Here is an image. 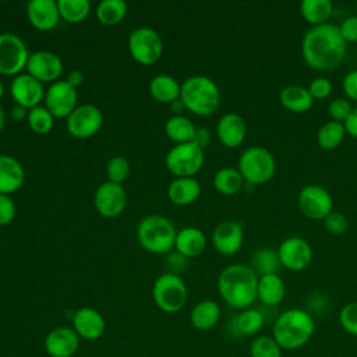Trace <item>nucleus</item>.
<instances>
[{
  "label": "nucleus",
  "mask_w": 357,
  "mask_h": 357,
  "mask_svg": "<svg viewBox=\"0 0 357 357\" xmlns=\"http://www.w3.org/2000/svg\"><path fill=\"white\" fill-rule=\"evenodd\" d=\"M109 181L121 184L130 174V162L124 156H113L106 165Z\"/></svg>",
  "instance_id": "40"
},
{
  "label": "nucleus",
  "mask_w": 357,
  "mask_h": 357,
  "mask_svg": "<svg viewBox=\"0 0 357 357\" xmlns=\"http://www.w3.org/2000/svg\"><path fill=\"white\" fill-rule=\"evenodd\" d=\"M332 11L333 4L331 0H304L300 4V14L311 26L326 24Z\"/></svg>",
  "instance_id": "31"
},
{
  "label": "nucleus",
  "mask_w": 357,
  "mask_h": 357,
  "mask_svg": "<svg viewBox=\"0 0 357 357\" xmlns=\"http://www.w3.org/2000/svg\"><path fill=\"white\" fill-rule=\"evenodd\" d=\"M29 52L25 42L11 32L0 33V74L15 77L26 67Z\"/></svg>",
  "instance_id": "10"
},
{
  "label": "nucleus",
  "mask_w": 357,
  "mask_h": 357,
  "mask_svg": "<svg viewBox=\"0 0 357 357\" xmlns=\"http://www.w3.org/2000/svg\"><path fill=\"white\" fill-rule=\"evenodd\" d=\"M237 169L244 178V183L261 185L268 183L276 170V160L272 152L264 146H248L238 158Z\"/></svg>",
  "instance_id": "6"
},
{
  "label": "nucleus",
  "mask_w": 357,
  "mask_h": 357,
  "mask_svg": "<svg viewBox=\"0 0 357 357\" xmlns=\"http://www.w3.org/2000/svg\"><path fill=\"white\" fill-rule=\"evenodd\" d=\"M3 95H4V85H3V82L0 79V99L3 98Z\"/></svg>",
  "instance_id": "54"
},
{
  "label": "nucleus",
  "mask_w": 357,
  "mask_h": 357,
  "mask_svg": "<svg viewBox=\"0 0 357 357\" xmlns=\"http://www.w3.org/2000/svg\"><path fill=\"white\" fill-rule=\"evenodd\" d=\"M128 52L138 64L151 66L162 57L163 40L152 28H135L128 36Z\"/></svg>",
  "instance_id": "9"
},
{
  "label": "nucleus",
  "mask_w": 357,
  "mask_h": 357,
  "mask_svg": "<svg viewBox=\"0 0 357 357\" xmlns=\"http://www.w3.org/2000/svg\"><path fill=\"white\" fill-rule=\"evenodd\" d=\"M351 106L349 103V100H346L344 98H336L333 99L329 106H328V113L332 117V120L339 121V123H344L346 119L349 117V114L351 113Z\"/></svg>",
  "instance_id": "43"
},
{
  "label": "nucleus",
  "mask_w": 357,
  "mask_h": 357,
  "mask_svg": "<svg viewBox=\"0 0 357 357\" xmlns=\"http://www.w3.org/2000/svg\"><path fill=\"white\" fill-rule=\"evenodd\" d=\"M315 331L312 315L301 308L283 311L273 324L272 337L282 350H296L310 342Z\"/></svg>",
  "instance_id": "3"
},
{
  "label": "nucleus",
  "mask_w": 357,
  "mask_h": 357,
  "mask_svg": "<svg viewBox=\"0 0 357 357\" xmlns=\"http://www.w3.org/2000/svg\"><path fill=\"white\" fill-rule=\"evenodd\" d=\"M297 205L304 216L312 220H321L333 211V198L325 187L308 184L298 192Z\"/></svg>",
  "instance_id": "12"
},
{
  "label": "nucleus",
  "mask_w": 357,
  "mask_h": 357,
  "mask_svg": "<svg viewBox=\"0 0 357 357\" xmlns=\"http://www.w3.org/2000/svg\"><path fill=\"white\" fill-rule=\"evenodd\" d=\"M26 117H28V109L20 106V105H14L11 107V119L14 121H22Z\"/></svg>",
  "instance_id": "52"
},
{
  "label": "nucleus",
  "mask_w": 357,
  "mask_h": 357,
  "mask_svg": "<svg viewBox=\"0 0 357 357\" xmlns=\"http://www.w3.org/2000/svg\"><path fill=\"white\" fill-rule=\"evenodd\" d=\"M174 248L176 252L181 254L187 259L198 257L206 248V236L201 229L187 226L184 229L177 230Z\"/></svg>",
  "instance_id": "23"
},
{
  "label": "nucleus",
  "mask_w": 357,
  "mask_h": 357,
  "mask_svg": "<svg viewBox=\"0 0 357 357\" xmlns=\"http://www.w3.org/2000/svg\"><path fill=\"white\" fill-rule=\"evenodd\" d=\"M264 326V315L257 308L243 310L236 318V328L240 333L252 336L258 333Z\"/></svg>",
  "instance_id": "37"
},
{
  "label": "nucleus",
  "mask_w": 357,
  "mask_h": 357,
  "mask_svg": "<svg viewBox=\"0 0 357 357\" xmlns=\"http://www.w3.org/2000/svg\"><path fill=\"white\" fill-rule=\"evenodd\" d=\"M10 93L15 105L29 110L40 105L45 98V88L40 81L28 73H21L13 78L10 84Z\"/></svg>",
  "instance_id": "17"
},
{
  "label": "nucleus",
  "mask_w": 357,
  "mask_h": 357,
  "mask_svg": "<svg viewBox=\"0 0 357 357\" xmlns=\"http://www.w3.org/2000/svg\"><path fill=\"white\" fill-rule=\"evenodd\" d=\"M244 243L243 226L236 220H223L212 231V244L222 255H234Z\"/></svg>",
  "instance_id": "18"
},
{
  "label": "nucleus",
  "mask_w": 357,
  "mask_h": 357,
  "mask_svg": "<svg viewBox=\"0 0 357 357\" xmlns=\"http://www.w3.org/2000/svg\"><path fill=\"white\" fill-rule=\"evenodd\" d=\"M93 205L99 215L112 219L119 216L127 206V192L123 184L105 181L93 194Z\"/></svg>",
  "instance_id": "15"
},
{
  "label": "nucleus",
  "mask_w": 357,
  "mask_h": 357,
  "mask_svg": "<svg viewBox=\"0 0 357 357\" xmlns=\"http://www.w3.org/2000/svg\"><path fill=\"white\" fill-rule=\"evenodd\" d=\"M343 124H344L346 132L350 137L357 138V107L351 109V113L349 114V117L346 119V121Z\"/></svg>",
  "instance_id": "49"
},
{
  "label": "nucleus",
  "mask_w": 357,
  "mask_h": 357,
  "mask_svg": "<svg viewBox=\"0 0 357 357\" xmlns=\"http://www.w3.org/2000/svg\"><path fill=\"white\" fill-rule=\"evenodd\" d=\"M26 17L31 25L38 31H52L60 21L57 1L31 0L26 4Z\"/></svg>",
  "instance_id": "21"
},
{
  "label": "nucleus",
  "mask_w": 357,
  "mask_h": 357,
  "mask_svg": "<svg viewBox=\"0 0 357 357\" xmlns=\"http://www.w3.org/2000/svg\"><path fill=\"white\" fill-rule=\"evenodd\" d=\"M339 322L342 328L351 336H357V301L342 307L339 312Z\"/></svg>",
  "instance_id": "41"
},
{
  "label": "nucleus",
  "mask_w": 357,
  "mask_h": 357,
  "mask_svg": "<svg viewBox=\"0 0 357 357\" xmlns=\"http://www.w3.org/2000/svg\"><path fill=\"white\" fill-rule=\"evenodd\" d=\"M25 180L22 165L10 155H0V194L10 195L18 191Z\"/></svg>",
  "instance_id": "24"
},
{
  "label": "nucleus",
  "mask_w": 357,
  "mask_h": 357,
  "mask_svg": "<svg viewBox=\"0 0 357 357\" xmlns=\"http://www.w3.org/2000/svg\"><path fill=\"white\" fill-rule=\"evenodd\" d=\"M60 18L70 24L84 21L91 13V3L88 0H57Z\"/></svg>",
  "instance_id": "36"
},
{
  "label": "nucleus",
  "mask_w": 357,
  "mask_h": 357,
  "mask_svg": "<svg viewBox=\"0 0 357 357\" xmlns=\"http://www.w3.org/2000/svg\"><path fill=\"white\" fill-rule=\"evenodd\" d=\"M251 357H282V347L272 336H258L250 346Z\"/></svg>",
  "instance_id": "39"
},
{
  "label": "nucleus",
  "mask_w": 357,
  "mask_h": 357,
  "mask_svg": "<svg viewBox=\"0 0 357 357\" xmlns=\"http://www.w3.org/2000/svg\"><path fill=\"white\" fill-rule=\"evenodd\" d=\"M216 134L226 148H237L245 139L247 124L240 114L226 113L218 121Z\"/></svg>",
  "instance_id": "22"
},
{
  "label": "nucleus",
  "mask_w": 357,
  "mask_h": 357,
  "mask_svg": "<svg viewBox=\"0 0 357 357\" xmlns=\"http://www.w3.org/2000/svg\"><path fill=\"white\" fill-rule=\"evenodd\" d=\"M26 73L43 82H56L59 81L63 73L61 59L50 50H36L29 54L26 63Z\"/></svg>",
  "instance_id": "16"
},
{
  "label": "nucleus",
  "mask_w": 357,
  "mask_h": 357,
  "mask_svg": "<svg viewBox=\"0 0 357 357\" xmlns=\"http://www.w3.org/2000/svg\"><path fill=\"white\" fill-rule=\"evenodd\" d=\"M280 266L282 265L279 261L278 250H273V248H268V247L261 248L251 258V268L259 276L278 273Z\"/></svg>",
  "instance_id": "35"
},
{
  "label": "nucleus",
  "mask_w": 357,
  "mask_h": 357,
  "mask_svg": "<svg viewBox=\"0 0 357 357\" xmlns=\"http://www.w3.org/2000/svg\"><path fill=\"white\" fill-rule=\"evenodd\" d=\"M181 84L169 74L155 75L149 82L151 96L160 103H173L180 99Z\"/></svg>",
  "instance_id": "29"
},
{
  "label": "nucleus",
  "mask_w": 357,
  "mask_h": 357,
  "mask_svg": "<svg viewBox=\"0 0 357 357\" xmlns=\"http://www.w3.org/2000/svg\"><path fill=\"white\" fill-rule=\"evenodd\" d=\"M213 187L223 195H234L244 187V178L238 169L226 166L219 169L213 176Z\"/></svg>",
  "instance_id": "32"
},
{
  "label": "nucleus",
  "mask_w": 357,
  "mask_h": 357,
  "mask_svg": "<svg viewBox=\"0 0 357 357\" xmlns=\"http://www.w3.org/2000/svg\"><path fill=\"white\" fill-rule=\"evenodd\" d=\"M43 100L54 119H67L78 106L77 88L71 86L66 79H59L45 91Z\"/></svg>",
  "instance_id": "13"
},
{
  "label": "nucleus",
  "mask_w": 357,
  "mask_h": 357,
  "mask_svg": "<svg viewBox=\"0 0 357 357\" xmlns=\"http://www.w3.org/2000/svg\"><path fill=\"white\" fill-rule=\"evenodd\" d=\"M280 265L289 271L300 272L312 262V248L307 240L298 236H291L283 240L278 248Z\"/></svg>",
  "instance_id": "14"
},
{
  "label": "nucleus",
  "mask_w": 357,
  "mask_h": 357,
  "mask_svg": "<svg viewBox=\"0 0 357 357\" xmlns=\"http://www.w3.org/2000/svg\"><path fill=\"white\" fill-rule=\"evenodd\" d=\"M332 82L328 78L317 77L308 85V92L312 99H325L332 93Z\"/></svg>",
  "instance_id": "44"
},
{
  "label": "nucleus",
  "mask_w": 357,
  "mask_h": 357,
  "mask_svg": "<svg viewBox=\"0 0 357 357\" xmlns=\"http://www.w3.org/2000/svg\"><path fill=\"white\" fill-rule=\"evenodd\" d=\"M342 38L349 42H357V15H350L339 25Z\"/></svg>",
  "instance_id": "46"
},
{
  "label": "nucleus",
  "mask_w": 357,
  "mask_h": 357,
  "mask_svg": "<svg viewBox=\"0 0 357 357\" xmlns=\"http://www.w3.org/2000/svg\"><path fill=\"white\" fill-rule=\"evenodd\" d=\"M195 124L183 114H173L165 123V132L170 141L177 144L192 142L195 137Z\"/></svg>",
  "instance_id": "30"
},
{
  "label": "nucleus",
  "mask_w": 357,
  "mask_h": 357,
  "mask_svg": "<svg viewBox=\"0 0 357 357\" xmlns=\"http://www.w3.org/2000/svg\"><path fill=\"white\" fill-rule=\"evenodd\" d=\"M301 54L312 70L332 71L343 63L347 54V42L342 38L337 25L326 22L311 26L304 33Z\"/></svg>",
  "instance_id": "1"
},
{
  "label": "nucleus",
  "mask_w": 357,
  "mask_h": 357,
  "mask_svg": "<svg viewBox=\"0 0 357 357\" xmlns=\"http://www.w3.org/2000/svg\"><path fill=\"white\" fill-rule=\"evenodd\" d=\"M166 265L167 268H170L172 273H177V271H181V268L185 269V265H187V258L183 257L181 254L178 252H174V254H169L167 258H166Z\"/></svg>",
  "instance_id": "48"
},
{
  "label": "nucleus",
  "mask_w": 357,
  "mask_h": 357,
  "mask_svg": "<svg viewBox=\"0 0 357 357\" xmlns=\"http://www.w3.org/2000/svg\"><path fill=\"white\" fill-rule=\"evenodd\" d=\"M45 351L50 357H73L79 347V336L70 326H56L45 336Z\"/></svg>",
  "instance_id": "19"
},
{
  "label": "nucleus",
  "mask_w": 357,
  "mask_h": 357,
  "mask_svg": "<svg viewBox=\"0 0 357 357\" xmlns=\"http://www.w3.org/2000/svg\"><path fill=\"white\" fill-rule=\"evenodd\" d=\"M346 134L347 132H346L343 123L331 120L319 127V130L317 132V142H318L319 148H322L325 151H332L343 142Z\"/></svg>",
  "instance_id": "33"
},
{
  "label": "nucleus",
  "mask_w": 357,
  "mask_h": 357,
  "mask_svg": "<svg viewBox=\"0 0 357 357\" xmlns=\"http://www.w3.org/2000/svg\"><path fill=\"white\" fill-rule=\"evenodd\" d=\"M220 319V305L211 298L198 301L190 312V324L197 331H209Z\"/></svg>",
  "instance_id": "26"
},
{
  "label": "nucleus",
  "mask_w": 357,
  "mask_h": 357,
  "mask_svg": "<svg viewBox=\"0 0 357 357\" xmlns=\"http://www.w3.org/2000/svg\"><path fill=\"white\" fill-rule=\"evenodd\" d=\"M342 89L347 98L357 100V70H351L344 75L342 81Z\"/></svg>",
  "instance_id": "47"
},
{
  "label": "nucleus",
  "mask_w": 357,
  "mask_h": 357,
  "mask_svg": "<svg viewBox=\"0 0 357 357\" xmlns=\"http://www.w3.org/2000/svg\"><path fill=\"white\" fill-rule=\"evenodd\" d=\"M84 79H85V75H84V73H82L81 70H71V71L67 74V78H66V81H67L71 86H74V88L81 86V85L84 84Z\"/></svg>",
  "instance_id": "51"
},
{
  "label": "nucleus",
  "mask_w": 357,
  "mask_h": 357,
  "mask_svg": "<svg viewBox=\"0 0 357 357\" xmlns=\"http://www.w3.org/2000/svg\"><path fill=\"white\" fill-rule=\"evenodd\" d=\"M4 126H6V112H4V109L0 106V132L3 131Z\"/></svg>",
  "instance_id": "53"
},
{
  "label": "nucleus",
  "mask_w": 357,
  "mask_h": 357,
  "mask_svg": "<svg viewBox=\"0 0 357 357\" xmlns=\"http://www.w3.org/2000/svg\"><path fill=\"white\" fill-rule=\"evenodd\" d=\"M15 204L10 195L0 194V226L8 225L15 216Z\"/></svg>",
  "instance_id": "45"
},
{
  "label": "nucleus",
  "mask_w": 357,
  "mask_h": 357,
  "mask_svg": "<svg viewBox=\"0 0 357 357\" xmlns=\"http://www.w3.org/2000/svg\"><path fill=\"white\" fill-rule=\"evenodd\" d=\"M73 329L79 339L96 340L105 333L106 321L98 310L92 307H81L73 315Z\"/></svg>",
  "instance_id": "20"
},
{
  "label": "nucleus",
  "mask_w": 357,
  "mask_h": 357,
  "mask_svg": "<svg viewBox=\"0 0 357 357\" xmlns=\"http://www.w3.org/2000/svg\"><path fill=\"white\" fill-rule=\"evenodd\" d=\"M152 297L160 311L167 314L178 312L187 301L185 282L180 275L165 272L153 282Z\"/></svg>",
  "instance_id": "7"
},
{
  "label": "nucleus",
  "mask_w": 357,
  "mask_h": 357,
  "mask_svg": "<svg viewBox=\"0 0 357 357\" xmlns=\"http://www.w3.org/2000/svg\"><path fill=\"white\" fill-rule=\"evenodd\" d=\"M198 146H201L202 149H205L209 142H211V132L204 128V127H197V131H195V137H194V141Z\"/></svg>",
  "instance_id": "50"
},
{
  "label": "nucleus",
  "mask_w": 357,
  "mask_h": 357,
  "mask_svg": "<svg viewBox=\"0 0 357 357\" xmlns=\"http://www.w3.org/2000/svg\"><path fill=\"white\" fill-rule=\"evenodd\" d=\"M180 100L195 116H212L220 106V91L206 75H191L181 84Z\"/></svg>",
  "instance_id": "4"
},
{
  "label": "nucleus",
  "mask_w": 357,
  "mask_h": 357,
  "mask_svg": "<svg viewBox=\"0 0 357 357\" xmlns=\"http://www.w3.org/2000/svg\"><path fill=\"white\" fill-rule=\"evenodd\" d=\"M204 149L195 142L174 145L165 158L167 170L176 177H194L204 166Z\"/></svg>",
  "instance_id": "8"
},
{
  "label": "nucleus",
  "mask_w": 357,
  "mask_h": 357,
  "mask_svg": "<svg viewBox=\"0 0 357 357\" xmlns=\"http://www.w3.org/2000/svg\"><path fill=\"white\" fill-rule=\"evenodd\" d=\"M103 124V114L99 107L91 103L79 105L66 119V127L70 135L78 139H88L99 132Z\"/></svg>",
  "instance_id": "11"
},
{
  "label": "nucleus",
  "mask_w": 357,
  "mask_h": 357,
  "mask_svg": "<svg viewBox=\"0 0 357 357\" xmlns=\"http://www.w3.org/2000/svg\"><path fill=\"white\" fill-rule=\"evenodd\" d=\"M127 15L124 0H102L96 7V17L100 24L112 26L120 24Z\"/></svg>",
  "instance_id": "34"
},
{
  "label": "nucleus",
  "mask_w": 357,
  "mask_h": 357,
  "mask_svg": "<svg viewBox=\"0 0 357 357\" xmlns=\"http://www.w3.org/2000/svg\"><path fill=\"white\" fill-rule=\"evenodd\" d=\"M201 184L194 177H176L167 187V198L172 204L185 206L198 199Z\"/></svg>",
  "instance_id": "25"
},
{
  "label": "nucleus",
  "mask_w": 357,
  "mask_h": 357,
  "mask_svg": "<svg viewBox=\"0 0 357 357\" xmlns=\"http://www.w3.org/2000/svg\"><path fill=\"white\" fill-rule=\"evenodd\" d=\"M286 287L283 279L278 273H269L258 278V298L269 307L278 305L283 301Z\"/></svg>",
  "instance_id": "27"
},
{
  "label": "nucleus",
  "mask_w": 357,
  "mask_h": 357,
  "mask_svg": "<svg viewBox=\"0 0 357 357\" xmlns=\"http://www.w3.org/2000/svg\"><path fill=\"white\" fill-rule=\"evenodd\" d=\"M279 99L282 106L291 113H305L314 105V99L308 89L301 85L284 86L279 93Z\"/></svg>",
  "instance_id": "28"
},
{
  "label": "nucleus",
  "mask_w": 357,
  "mask_h": 357,
  "mask_svg": "<svg viewBox=\"0 0 357 357\" xmlns=\"http://www.w3.org/2000/svg\"><path fill=\"white\" fill-rule=\"evenodd\" d=\"M324 225L326 227V230L335 236H340L343 233L347 231L349 229V220L347 218L337 211H332L325 219H324Z\"/></svg>",
  "instance_id": "42"
},
{
  "label": "nucleus",
  "mask_w": 357,
  "mask_h": 357,
  "mask_svg": "<svg viewBox=\"0 0 357 357\" xmlns=\"http://www.w3.org/2000/svg\"><path fill=\"white\" fill-rule=\"evenodd\" d=\"M258 290V275L251 266L231 264L223 268L218 278V291L223 301L236 310L250 308Z\"/></svg>",
  "instance_id": "2"
},
{
  "label": "nucleus",
  "mask_w": 357,
  "mask_h": 357,
  "mask_svg": "<svg viewBox=\"0 0 357 357\" xmlns=\"http://www.w3.org/2000/svg\"><path fill=\"white\" fill-rule=\"evenodd\" d=\"M176 234L173 222L162 215H148L137 226L139 245L152 254H169L174 248Z\"/></svg>",
  "instance_id": "5"
},
{
  "label": "nucleus",
  "mask_w": 357,
  "mask_h": 357,
  "mask_svg": "<svg viewBox=\"0 0 357 357\" xmlns=\"http://www.w3.org/2000/svg\"><path fill=\"white\" fill-rule=\"evenodd\" d=\"M26 120L29 128L36 134H47L54 126V116L42 105L29 109Z\"/></svg>",
  "instance_id": "38"
}]
</instances>
